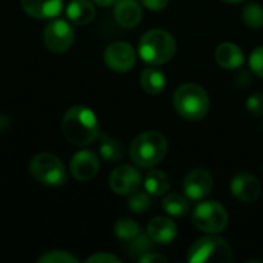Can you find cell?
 <instances>
[{"mask_svg":"<svg viewBox=\"0 0 263 263\" xmlns=\"http://www.w3.org/2000/svg\"><path fill=\"white\" fill-rule=\"evenodd\" d=\"M62 133L65 139L76 146L92 143L100 136L96 112L83 105L69 108L62 119Z\"/></svg>","mask_w":263,"mask_h":263,"instance_id":"6da1fadb","label":"cell"},{"mask_svg":"<svg viewBox=\"0 0 263 263\" xmlns=\"http://www.w3.org/2000/svg\"><path fill=\"white\" fill-rule=\"evenodd\" d=\"M140 2L151 11H162L168 6L170 0H140Z\"/></svg>","mask_w":263,"mask_h":263,"instance_id":"1f68e13d","label":"cell"},{"mask_svg":"<svg viewBox=\"0 0 263 263\" xmlns=\"http://www.w3.org/2000/svg\"><path fill=\"white\" fill-rule=\"evenodd\" d=\"M114 17L122 28H134L142 20V8L137 0H117L114 3Z\"/></svg>","mask_w":263,"mask_h":263,"instance_id":"9a60e30c","label":"cell"},{"mask_svg":"<svg viewBox=\"0 0 263 263\" xmlns=\"http://www.w3.org/2000/svg\"><path fill=\"white\" fill-rule=\"evenodd\" d=\"M66 15L74 25H88L96 17V5L91 0H72L66 8Z\"/></svg>","mask_w":263,"mask_h":263,"instance_id":"ac0fdd59","label":"cell"},{"mask_svg":"<svg viewBox=\"0 0 263 263\" xmlns=\"http://www.w3.org/2000/svg\"><path fill=\"white\" fill-rule=\"evenodd\" d=\"M143 186H145V191L149 196L159 197V196H162V194H165L168 191L170 179H168V176L163 171L153 170V171H149L146 174V177L143 180Z\"/></svg>","mask_w":263,"mask_h":263,"instance_id":"44dd1931","label":"cell"},{"mask_svg":"<svg viewBox=\"0 0 263 263\" xmlns=\"http://www.w3.org/2000/svg\"><path fill=\"white\" fill-rule=\"evenodd\" d=\"M116 2H117V0H94V3L99 5V6H102V8H108V6L114 5Z\"/></svg>","mask_w":263,"mask_h":263,"instance_id":"d6a6232c","label":"cell"},{"mask_svg":"<svg viewBox=\"0 0 263 263\" xmlns=\"http://www.w3.org/2000/svg\"><path fill=\"white\" fill-rule=\"evenodd\" d=\"M162 208L171 217H183L190 211L188 197H183L179 193H170L165 196V199L162 202Z\"/></svg>","mask_w":263,"mask_h":263,"instance_id":"7402d4cb","label":"cell"},{"mask_svg":"<svg viewBox=\"0 0 263 263\" xmlns=\"http://www.w3.org/2000/svg\"><path fill=\"white\" fill-rule=\"evenodd\" d=\"M128 243H129V245H128L129 256L137 257V259H139L140 256H143L145 253L151 251V248H153V245H154V242H153V239L148 236V233H142V231H140V234H137L133 240H129Z\"/></svg>","mask_w":263,"mask_h":263,"instance_id":"d4e9b609","label":"cell"},{"mask_svg":"<svg viewBox=\"0 0 263 263\" xmlns=\"http://www.w3.org/2000/svg\"><path fill=\"white\" fill-rule=\"evenodd\" d=\"M103 59L109 69L126 72L136 65V51L126 42H114L105 49Z\"/></svg>","mask_w":263,"mask_h":263,"instance_id":"9c48e42d","label":"cell"},{"mask_svg":"<svg viewBox=\"0 0 263 263\" xmlns=\"http://www.w3.org/2000/svg\"><path fill=\"white\" fill-rule=\"evenodd\" d=\"M114 234L123 240V242H129L133 240L137 234H140V227L137 222H134L133 219H120L116 222L114 225Z\"/></svg>","mask_w":263,"mask_h":263,"instance_id":"603a6c76","label":"cell"},{"mask_svg":"<svg viewBox=\"0 0 263 263\" xmlns=\"http://www.w3.org/2000/svg\"><path fill=\"white\" fill-rule=\"evenodd\" d=\"M250 68L251 71L263 79V46L256 48L250 55Z\"/></svg>","mask_w":263,"mask_h":263,"instance_id":"83f0119b","label":"cell"},{"mask_svg":"<svg viewBox=\"0 0 263 263\" xmlns=\"http://www.w3.org/2000/svg\"><path fill=\"white\" fill-rule=\"evenodd\" d=\"M186 260L191 263H230L233 260V253L225 239L206 236L190 248Z\"/></svg>","mask_w":263,"mask_h":263,"instance_id":"5b68a950","label":"cell"},{"mask_svg":"<svg viewBox=\"0 0 263 263\" xmlns=\"http://www.w3.org/2000/svg\"><path fill=\"white\" fill-rule=\"evenodd\" d=\"M247 109L254 117L263 116V94H253L247 99Z\"/></svg>","mask_w":263,"mask_h":263,"instance_id":"f1b7e54d","label":"cell"},{"mask_svg":"<svg viewBox=\"0 0 263 263\" xmlns=\"http://www.w3.org/2000/svg\"><path fill=\"white\" fill-rule=\"evenodd\" d=\"M176 112L190 122H197L206 117L210 111V97L206 91L196 83H183L173 96Z\"/></svg>","mask_w":263,"mask_h":263,"instance_id":"7a4b0ae2","label":"cell"},{"mask_svg":"<svg viewBox=\"0 0 263 263\" xmlns=\"http://www.w3.org/2000/svg\"><path fill=\"white\" fill-rule=\"evenodd\" d=\"M137 260H139V262H142V263H149V262L166 263V262H168V259H166L165 256H160V254H157V253H151V251L145 253V254H143V256H140V257H139Z\"/></svg>","mask_w":263,"mask_h":263,"instance_id":"4dcf8cb0","label":"cell"},{"mask_svg":"<svg viewBox=\"0 0 263 263\" xmlns=\"http://www.w3.org/2000/svg\"><path fill=\"white\" fill-rule=\"evenodd\" d=\"M260 182L250 173H240L231 180L233 196L243 203H254L260 197Z\"/></svg>","mask_w":263,"mask_h":263,"instance_id":"4fadbf2b","label":"cell"},{"mask_svg":"<svg viewBox=\"0 0 263 263\" xmlns=\"http://www.w3.org/2000/svg\"><path fill=\"white\" fill-rule=\"evenodd\" d=\"M142 183V176L137 168L131 165H120L112 170L109 176V186L116 194L128 196L139 190Z\"/></svg>","mask_w":263,"mask_h":263,"instance_id":"30bf717a","label":"cell"},{"mask_svg":"<svg viewBox=\"0 0 263 263\" xmlns=\"http://www.w3.org/2000/svg\"><path fill=\"white\" fill-rule=\"evenodd\" d=\"M193 225L208 234L222 233L228 227V213L214 200L202 202L193 213Z\"/></svg>","mask_w":263,"mask_h":263,"instance_id":"52a82bcc","label":"cell"},{"mask_svg":"<svg viewBox=\"0 0 263 263\" xmlns=\"http://www.w3.org/2000/svg\"><path fill=\"white\" fill-rule=\"evenodd\" d=\"M242 17H243V22L253 28V29H260L263 26V6L256 3V2H251L248 3L245 8H243V12H242Z\"/></svg>","mask_w":263,"mask_h":263,"instance_id":"cb8c5ba5","label":"cell"},{"mask_svg":"<svg viewBox=\"0 0 263 263\" xmlns=\"http://www.w3.org/2000/svg\"><path fill=\"white\" fill-rule=\"evenodd\" d=\"M99 157L89 149L76 153L71 159V174L79 182H89L99 173Z\"/></svg>","mask_w":263,"mask_h":263,"instance_id":"8fae6325","label":"cell"},{"mask_svg":"<svg viewBox=\"0 0 263 263\" xmlns=\"http://www.w3.org/2000/svg\"><path fill=\"white\" fill-rule=\"evenodd\" d=\"M23 11L34 18L57 17L63 8V0H22Z\"/></svg>","mask_w":263,"mask_h":263,"instance_id":"2e32d148","label":"cell"},{"mask_svg":"<svg viewBox=\"0 0 263 263\" xmlns=\"http://www.w3.org/2000/svg\"><path fill=\"white\" fill-rule=\"evenodd\" d=\"M31 176L46 186H60L66 182V170L62 160L51 153H39L29 163Z\"/></svg>","mask_w":263,"mask_h":263,"instance_id":"8992f818","label":"cell"},{"mask_svg":"<svg viewBox=\"0 0 263 263\" xmlns=\"http://www.w3.org/2000/svg\"><path fill=\"white\" fill-rule=\"evenodd\" d=\"M213 185H214L213 176L206 170H194L188 173L183 180L185 196L190 200H200L211 193Z\"/></svg>","mask_w":263,"mask_h":263,"instance_id":"7c38bea8","label":"cell"},{"mask_svg":"<svg viewBox=\"0 0 263 263\" xmlns=\"http://www.w3.org/2000/svg\"><path fill=\"white\" fill-rule=\"evenodd\" d=\"M99 151H100V156L105 160L117 162V160H120L123 157L125 148H123V143L119 139L111 137L108 134H102L100 142H99Z\"/></svg>","mask_w":263,"mask_h":263,"instance_id":"ffe728a7","label":"cell"},{"mask_svg":"<svg viewBox=\"0 0 263 263\" xmlns=\"http://www.w3.org/2000/svg\"><path fill=\"white\" fill-rule=\"evenodd\" d=\"M88 263H120V259L109 253H97L86 259Z\"/></svg>","mask_w":263,"mask_h":263,"instance_id":"f546056e","label":"cell"},{"mask_svg":"<svg viewBox=\"0 0 263 263\" xmlns=\"http://www.w3.org/2000/svg\"><path fill=\"white\" fill-rule=\"evenodd\" d=\"M43 42L51 52L54 54L65 52L71 48L74 42V29L66 20L55 18L45 26Z\"/></svg>","mask_w":263,"mask_h":263,"instance_id":"ba28073f","label":"cell"},{"mask_svg":"<svg viewBox=\"0 0 263 263\" xmlns=\"http://www.w3.org/2000/svg\"><path fill=\"white\" fill-rule=\"evenodd\" d=\"M39 263H79V259L76 256H72L71 253L68 251H59V250H54V251H49V253H45L43 256H40L37 259Z\"/></svg>","mask_w":263,"mask_h":263,"instance_id":"4316f807","label":"cell"},{"mask_svg":"<svg viewBox=\"0 0 263 263\" xmlns=\"http://www.w3.org/2000/svg\"><path fill=\"white\" fill-rule=\"evenodd\" d=\"M168 151V140L162 133L157 131H146L139 134L131 146L129 156L134 165L140 168H151L157 165Z\"/></svg>","mask_w":263,"mask_h":263,"instance_id":"3957f363","label":"cell"},{"mask_svg":"<svg viewBox=\"0 0 263 263\" xmlns=\"http://www.w3.org/2000/svg\"><path fill=\"white\" fill-rule=\"evenodd\" d=\"M216 62L219 63V66L225 68V69H237L243 65L245 55L243 51L231 42H223L216 48Z\"/></svg>","mask_w":263,"mask_h":263,"instance_id":"e0dca14e","label":"cell"},{"mask_svg":"<svg viewBox=\"0 0 263 263\" xmlns=\"http://www.w3.org/2000/svg\"><path fill=\"white\" fill-rule=\"evenodd\" d=\"M128 206L134 213H143L151 206V199L146 191H134L131 193V197L128 200Z\"/></svg>","mask_w":263,"mask_h":263,"instance_id":"484cf974","label":"cell"},{"mask_svg":"<svg viewBox=\"0 0 263 263\" xmlns=\"http://www.w3.org/2000/svg\"><path fill=\"white\" fill-rule=\"evenodd\" d=\"M223 2H227V3H233V5H236V3H240V2H243V0H223Z\"/></svg>","mask_w":263,"mask_h":263,"instance_id":"836d02e7","label":"cell"},{"mask_svg":"<svg viewBox=\"0 0 263 263\" xmlns=\"http://www.w3.org/2000/svg\"><path fill=\"white\" fill-rule=\"evenodd\" d=\"M139 54L148 65H163L174 57L176 40L165 29H151L142 35L139 42Z\"/></svg>","mask_w":263,"mask_h":263,"instance_id":"277c9868","label":"cell"},{"mask_svg":"<svg viewBox=\"0 0 263 263\" xmlns=\"http://www.w3.org/2000/svg\"><path fill=\"white\" fill-rule=\"evenodd\" d=\"M146 233L153 239L154 243L166 245V243H171L176 239L177 227H176V223L171 219L159 216V217H154V219H151L148 222Z\"/></svg>","mask_w":263,"mask_h":263,"instance_id":"5bb4252c","label":"cell"},{"mask_svg":"<svg viewBox=\"0 0 263 263\" xmlns=\"http://www.w3.org/2000/svg\"><path fill=\"white\" fill-rule=\"evenodd\" d=\"M140 85L148 94H160L166 88V76L157 68H146L140 76Z\"/></svg>","mask_w":263,"mask_h":263,"instance_id":"d6986e66","label":"cell"}]
</instances>
